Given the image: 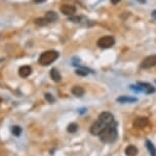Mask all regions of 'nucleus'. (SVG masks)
Returning <instances> with one entry per match:
<instances>
[{"mask_svg": "<svg viewBox=\"0 0 156 156\" xmlns=\"http://www.w3.org/2000/svg\"><path fill=\"white\" fill-rule=\"evenodd\" d=\"M44 1H45V0H34V2H36V3H42Z\"/></svg>", "mask_w": 156, "mask_h": 156, "instance_id": "23", "label": "nucleus"}, {"mask_svg": "<svg viewBox=\"0 0 156 156\" xmlns=\"http://www.w3.org/2000/svg\"><path fill=\"white\" fill-rule=\"evenodd\" d=\"M113 121H115L114 120L113 114H111L110 112H107V111L102 112L99 115V117H98L97 121L91 124L90 132L91 135L99 136L100 133H101L110 123H112Z\"/></svg>", "mask_w": 156, "mask_h": 156, "instance_id": "1", "label": "nucleus"}, {"mask_svg": "<svg viewBox=\"0 0 156 156\" xmlns=\"http://www.w3.org/2000/svg\"><path fill=\"white\" fill-rule=\"evenodd\" d=\"M117 102L119 103H135L136 102V98L133 97H119L117 98Z\"/></svg>", "mask_w": 156, "mask_h": 156, "instance_id": "14", "label": "nucleus"}, {"mask_svg": "<svg viewBox=\"0 0 156 156\" xmlns=\"http://www.w3.org/2000/svg\"><path fill=\"white\" fill-rule=\"evenodd\" d=\"M152 16H153L154 19H156V10H154V12H152Z\"/></svg>", "mask_w": 156, "mask_h": 156, "instance_id": "24", "label": "nucleus"}, {"mask_svg": "<svg viewBox=\"0 0 156 156\" xmlns=\"http://www.w3.org/2000/svg\"><path fill=\"white\" fill-rule=\"evenodd\" d=\"M77 129H78V125L76 123H70L68 125V127H67V130H68V133H76Z\"/></svg>", "mask_w": 156, "mask_h": 156, "instance_id": "18", "label": "nucleus"}, {"mask_svg": "<svg viewBox=\"0 0 156 156\" xmlns=\"http://www.w3.org/2000/svg\"><path fill=\"white\" fill-rule=\"evenodd\" d=\"M47 21H48V23H51V22H55V21H57V20L58 19V16L57 15V12H47L45 13V16H44Z\"/></svg>", "mask_w": 156, "mask_h": 156, "instance_id": "12", "label": "nucleus"}, {"mask_svg": "<svg viewBox=\"0 0 156 156\" xmlns=\"http://www.w3.org/2000/svg\"><path fill=\"white\" fill-rule=\"evenodd\" d=\"M3 60H4L3 58H0V62H2V61H3Z\"/></svg>", "mask_w": 156, "mask_h": 156, "instance_id": "25", "label": "nucleus"}, {"mask_svg": "<svg viewBox=\"0 0 156 156\" xmlns=\"http://www.w3.org/2000/svg\"><path fill=\"white\" fill-rule=\"evenodd\" d=\"M118 133H117V122L113 121L103 132L100 133V140L104 143H113L116 141Z\"/></svg>", "mask_w": 156, "mask_h": 156, "instance_id": "2", "label": "nucleus"}, {"mask_svg": "<svg viewBox=\"0 0 156 156\" xmlns=\"http://www.w3.org/2000/svg\"><path fill=\"white\" fill-rule=\"evenodd\" d=\"M110 1H111V3H112V4H117L118 2H120L121 0H110Z\"/></svg>", "mask_w": 156, "mask_h": 156, "instance_id": "22", "label": "nucleus"}, {"mask_svg": "<svg viewBox=\"0 0 156 156\" xmlns=\"http://www.w3.org/2000/svg\"><path fill=\"white\" fill-rule=\"evenodd\" d=\"M146 146H147V148H148V150H149L150 155H151V156H156V148H155V146L149 140L146 141Z\"/></svg>", "mask_w": 156, "mask_h": 156, "instance_id": "15", "label": "nucleus"}, {"mask_svg": "<svg viewBox=\"0 0 156 156\" xmlns=\"http://www.w3.org/2000/svg\"><path fill=\"white\" fill-rule=\"evenodd\" d=\"M44 97H45V99H46V101L48 102V103H54L55 100V98L51 96V94H49V93H46L45 94H44Z\"/></svg>", "mask_w": 156, "mask_h": 156, "instance_id": "20", "label": "nucleus"}, {"mask_svg": "<svg viewBox=\"0 0 156 156\" xmlns=\"http://www.w3.org/2000/svg\"><path fill=\"white\" fill-rule=\"evenodd\" d=\"M114 44H115V39H114L113 36L107 35V36H103L98 40L97 45L100 47V48H110L112 47Z\"/></svg>", "mask_w": 156, "mask_h": 156, "instance_id": "4", "label": "nucleus"}, {"mask_svg": "<svg viewBox=\"0 0 156 156\" xmlns=\"http://www.w3.org/2000/svg\"><path fill=\"white\" fill-rule=\"evenodd\" d=\"M60 54L57 51H44L43 54L40 55V57L38 58V62L40 65L42 66H48L55 62V60L58 58Z\"/></svg>", "mask_w": 156, "mask_h": 156, "instance_id": "3", "label": "nucleus"}, {"mask_svg": "<svg viewBox=\"0 0 156 156\" xmlns=\"http://www.w3.org/2000/svg\"><path fill=\"white\" fill-rule=\"evenodd\" d=\"M88 69H85V68H80V69H77L76 71H75V73L77 75H80V76H86V75L88 74Z\"/></svg>", "mask_w": 156, "mask_h": 156, "instance_id": "19", "label": "nucleus"}, {"mask_svg": "<svg viewBox=\"0 0 156 156\" xmlns=\"http://www.w3.org/2000/svg\"><path fill=\"white\" fill-rule=\"evenodd\" d=\"M140 2H145V0H139Z\"/></svg>", "mask_w": 156, "mask_h": 156, "instance_id": "26", "label": "nucleus"}, {"mask_svg": "<svg viewBox=\"0 0 156 156\" xmlns=\"http://www.w3.org/2000/svg\"><path fill=\"white\" fill-rule=\"evenodd\" d=\"M51 79L54 80V81H55V82L61 81V79H62L60 72H58V70H57L55 68L51 69Z\"/></svg>", "mask_w": 156, "mask_h": 156, "instance_id": "13", "label": "nucleus"}, {"mask_svg": "<svg viewBox=\"0 0 156 156\" xmlns=\"http://www.w3.org/2000/svg\"><path fill=\"white\" fill-rule=\"evenodd\" d=\"M35 24L38 25V26H45V25L48 24V21L45 18H38L35 20Z\"/></svg>", "mask_w": 156, "mask_h": 156, "instance_id": "17", "label": "nucleus"}, {"mask_svg": "<svg viewBox=\"0 0 156 156\" xmlns=\"http://www.w3.org/2000/svg\"><path fill=\"white\" fill-rule=\"evenodd\" d=\"M12 133L13 136H21V133H22V127L19 126V125H15V126L12 127Z\"/></svg>", "mask_w": 156, "mask_h": 156, "instance_id": "16", "label": "nucleus"}, {"mask_svg": "<svg viewBox=\"0 0 156 156\" xmlns=\"http://www.w3.org/2000/svg\"><path fill=\"white\" fill-rule=\"evenodd\" d=\"M155 82H156V81H155Z\"/></svg>", "mask_w": 156, "mask_h": 156, "instance_id": "27", "label": "nucleus"}, {"mask_svg": "<svg viewBox=\"0 0 156 156\" xmlns=\"http://www.w3.org/2000/svg\"><path fill=\"white\" fill-rule=\"evenodd\" d=\"M147 124H148V118H146V117H139L133 120V127H136V129H143Z\"/></svg>", "mask_w": 156, "mask_h": 156, "instance_id": "8", "label": "nucleus"}, {"mask_svg": "<svg viewBox=\"0 0 156 156\" xmlns=\"http://www.w3.org/2000/svg\"><path fill=\"white\" fill-rule=\"evenodd\" d=\"M154 66H156V55H149V57L145 58L144 60L142 61V63L140 65L142 69H149Z\"/></svg>", "mask_w": 156, "mask_h": 156, "instance_id": "5", "label": "nucleus"}, {"mask_svg": "<svg viewBox=\"0 0 156 156\" xmlns=\"http://www.w3.org/2000/svg\"><path fill=\"white\" fill-rule=\"evenodd\" d=\"M60 10H61V12H63L65 16H71L76 12V7L70 4H63L62 6L60 7Z\"/></svg>", "mask_w": 156, "mask_h": 156, "instance_id": "6", "label": "nucleus"}, {"mask_svg": "<svg viewBox=\"0 0 156 156\" xmlns=\"http://www.w3.org/2000/svg\"><path fill=\"white\" fill-rule=\"evenodd\" d=\"M84 88L82 86H79V85H75L72 87V94H74L75 97H82L84 94Z\"/></svg>", "mask_w": 156, "mask_h": 156, "instance_id": "11", "label": "nucleus"}, {"mask_svg": "<svg viewBox=\"0 0 156 156\" xmlns=\"http://www.w3.org/2000/svg\"><path fill=\"white\" fill-rule=\"evenodd\" d=\"M80 20H81L80 16H71L70 18H69V21L74 22V23H80V22H81Z\"/></svg>", "mask_w": 156, "mask_h": 156, "instance_id": "21", "label": "nucleus"}, {"mask_svg": "<svg viewBox=\"0 0 156 156\" xmlns=\"http://www.w3.org/2000/svg\"><path fill=\"white\" fill-rule=\"evenodd\" d=\"M138 86L140 87V90L142 91L146 94H152V93H155V87L152 86L150 83H147V82H138Z\"/></svg>", "mask_w": 156, "mask_h": 156, "instance_id": "7", "label": "nucleus"}, {"mask_svg": "<svg viewBox=\"0 0 156 156\" xmlns=\"http://www.w3.org/2000/svg\"><path fill=\"white\" fill-rule=\"evenodd\" d=\"M125 155L126 156H136L138 155V148L136 146L129 145L125 148Z\"/></svg>", "mask_w": 156, "mask_h": 156, "instance_id": "10", "label": "nucleus"}, {"mask_svg": "<svg viewBox=\"0 0 156 156\" xmlns=\"http://www.w3.org/2000/svg\"><path fill=\"white\" fill-rule=\"evenodd\" d=\"M32 73V68L28 65H24L22 66L21 68L19 69V74L22 78H27L28 76H30Z\"/></svg>", "mask_w": 156, "mask_h": 156, "instance_id": "9", "label": "nucleus"}]
</instances>
